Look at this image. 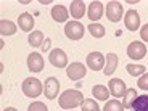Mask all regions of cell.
Here are the masks:
<instances>
[{
  "label": "cell",
  "instance_id": "25",
  "mask_svg": "<svg viewBox=\"0 0 148 111\" xmlns=\"http://www.w3.org/2000/svg\"><path fill=\"white\" fill-rule=\"evenodd\" d=\"M81 106H82V111H100V106H98V103H97L93 98L84 100V103H82Z\"/></svg>",
  "mask_w": 148,
  "mask_h": 111
},
{
  "label": "cell",
  "instance_id": "31",
  "mask_svg": "<svg viewBox=\"0 0 148 111\" xmlns=\"http://www.w3.org/2000/svg\"><path fill=\"white\" fill-rule=\"evenodd\" d=\"M3 111H18V110H16V108H11V106H10V108H5Z\"/></svg>",
  "mask_w": 148,
  "mask_h": 111
},
{
  "label": "cell",
  "instance_id": "4",
  "mask_svg": "<svg viewBox=\"0 0 148 111\" xmlns=\"http://www.w3.org/2000/svg\"><path fill=\"white\" fill-rule=\"evenodd\" d=\"M106 18L110 19L111 23H119L122 19V13H124V8L119 2L113 0V2H108L106 5Z\"/></svg>",
  "mask_w": 148,
  "mask_h": 111
},
{
  "label": "cell",
  "instance_id": "29",
  "mask_svg": "<svg viewBox=\"0 0 148 111\" xmlns=\"http://www.w3.org/2000/svg\"><path fill=\"white\" fill-rule=\"evenodd\" d=\"M140 37H142L143 42H148V24H145V26L140 29Z\"/></svg>",
  "mask_w": 148,
  "mask_h": 111
},
{
  "label": "cell",
  "instance_id": "21",
  "mask_svg": "<svg viewBox=\"0 0 148 111\" xmlns=\"http://www.w3.org/2000/svg\"><path fill=\"white\" fill-rule=\"evenodd\" d=\"M130 110L132 111H148V95H138Z\"/></svg>",
  "mask_w": 148,
  "mask_h": 111
},
{
  "label": "cell",
  "instance_id": "17",
  "mask_svg": "<svg viewBox=\"0 0 148 111\" xmlns=\"http://www.w3.org/2000/svg\"><path fill=\"white\" fill-rule=\"evenodd\" d=\"M118 55L116 53H108L106 55V63H105V69H103V74L105 76H111L114 74L116 68H118Z\"/></svg>",
  "mask_w": 148,
  "mask_h": 111
},
{
  "label": "cell",
  "instance_id": "12",
  "mask_svg": "<svg viewBox=\"0 0 148 111\" xmlns=\"http://www.w3.org/2000/svg\"><path fill=\"white\" fill-rule=\"evenodd\" d=\"M27 68H29L31 73H40L44 69V58H42L40 53L32 52L27 56Z\"/></svg>",
  "mask_w": 148,
  "mask_h": 111
},
{
  "label": "cell",
  "instance_id": "23",
  "mask_svg": "<svg viewBox=\"0 0 148 111\" xmlns=\"http://www.w3.org/2000/svg\"><path fill=\"white\" fill-rule=\"evenodd\" d=\"M137 90L135 89H127L126 95L122 97L124 98V101H122V105H124V108H132L134 101H135V98H137Z\"/></svg>",
  "mask_w": 148,
  "mask_h": 111
},
{
  "label": "cell",
  "instance_id": "28",
  "mask_svg": "<svg viewBox=\"0 0 148 111\" xmlns=\"http://www.w3.org/2000/svg\"><path fill=\"white\" fill-rule=\"evenodd\" d=\"M137 85L142 90H148V73H145L143 76H140L137 81Z\"/></svg>",
  "mask_w": 148,
  "mask_h": 111
},
{
  "label": "cell",
  "instance_id": "30",
  "mask_svg": "<svg viewBox=\"0 0 148 111\" xmlns=\"http://www.w3.org/2000/svg\"><path fill=\"white\" fill-rule=\"evenodd\" d=\"M50 44H52V40L48 39V37H45V40H44V44H42V52H48L50 50Z\"/></svg>",
  "mask_w": 148,
  "mask_h": 111
},
{
  "label": "cell",
  "instance_id": "18",
  "mask_svg": "<svg viewBox=\"0 0 148 111\" xmlns=\"http://www.w3.org/2000/svg\"><path fill=\"white\" fill-rule=\"evenodd\" d=\"M92 95L97 100H108L110 89L105 87V85H101V84H97V85H93V89H92Z\"/></svg>",
  "mask_w": 148,
  "mask_h": 111
},
{
  "label": "cell",
  "instance_id": "7",
  "mask_svg": "<svg viewBox=\"0 0 148 111\" xmlns=\"http://www.w3.org/2000/svg\"><path fill=\"white\" fill-rule=\"evenodd\" d=\"M58 92H60V81L53 76L45 81V87H44V93H45V98L48 100H55L58 97Z\"/></svg>",
  "mask_w": 148,
  "mask_h": 111
},
{
  "label": "cell",
  "instance_id": "6",
  "mask_svg": "<svg viewBox=\"0 0 148 111\" xmlns=\"http://www.w3.org/2000/svg\"><path fill=\"white\" fill-rule=\"evenodd\" d=\"M66 74L71 81H81L82 77H85V74H87V68L82 63L76 61V63H71L66 68Z\"/></svg>",
  "mask_w": 148,
  "mask_h": 111
},
{
  "label": "cell",
  "instance_id": "3",
  "mask_svg": "<svg viewBox=\"0 0 148 111\" xmlns=\"http://www.w3.org/2000/svg\"><path fill=\"white\" fill-rule=\"evenodd\" d=\"M84 24L79 21H68L64 26V34L71 40H79L84 37Z\"/></svg>",
  "mask_w": 148,
  "mask_h": 111
},
{
  "label": "cell",
  "instance_id": "14",
  "mask_svg": "<svg viewBox=\"0 0 148 111\" xmlns=\"http://www.w3.org/2000/svg\"><path fill=\"white\" fill-rule=\"evenodd\" d=\"M52 18L56 23H64L69 18V11H68V8L64 5H55L52 8Z\"/></svg>",
  "mask_w": 148,
  "mask_h": 111
},
{
  "label": "cell",
  "instance_id": "5",
  "mask_svg": "<svg viewBox=\"0 0 148 111\" xmlns=\"http://www.w3.org/2000/svg\"><path fill=\"white\" fill-rule=\"evenodd\" d=\"M87 61V66L93 71H100V69H105V63H106V56L100 52H92L87 55L85 58Z\"/></svg>",
  "mask_w": 148,
  "mask_h": 111
},
{
  "label": "cell",
  "instance_id": "1",
  "mask_svg": "<svg viewBox=\"0 0 148 111\" xmlns=\"http://www.w3.org/2000/svg\"><path fill=\"white\" fill-rule=\"evenodd\" d=\"M60 106L63 110H73V108L79 106V105L84 103V93L81 90H64L61 95H60L58 100Z\"/></svg>",
  "mask_w": 148,
  "mask_h": 111
},
{
  "label": "cell",
  "instance_id": "24",
  "mask_svg": "<svg viewBox=\"0 0 148 111\" xmlns=\"http://www.w3.org/2000/svg\"><path fill=\"white\" fill-rule=\"evenodd\" d=\"M126 69H127V73L130 74V76H142V74L147 71V68L143 66V64H127L126 66Z\"/></svg>",
  "mask_w": 148,
  "mask_h": 111
},
{
  "label": "cell",
  "instance_id": "15",
  "mask_svg": "<svg viewBox=\"0 0 148 111\" xmlns=\"http://www.w3.org/2000/svg\"><path fill=\"white\" fill-rule=\"evenodd\" d=\"M103 10L105 8L101 5V2H92L87 8V15H89L90 21H98L103 16Z\"/></svg>",
  "mask_w": 148,
  "mask_h": 111
},
{
  "label": "cell",
  "instance_id": "11",
  "mask_svg": "<svg viewBox=\"0 0 148 111\" xmlns=\"http://www.w3.org/2000/svg\"><path fill=\"white\" fill-rule=\"evenodd\" d=\"M127 92V87H126V82L122 79H118V77H113L110 81V93L114 98H119V97H124Z\"/></svg>",
  "mask_w": 148,
  "mask_h": 111
},
{
  "label": "cell",
  "instance_id": "22",
  "mask_svg": "<svg viewBox=\"0 0 148 111\" xmlns=\"http://www.w3.org/2000/svg\"><path fill=\"white\" fill-rule=\"evenodd\" d=\"M87 29H89V32L92 34L95 39H101V37L105 36V27H103V24H100V23H90Z\"/></svg>",
  "mask_w": 148,
  "mask_h": 111
},
{
  "label": "cell",
  "instance_id": "13",
  "mask_svg": "<svg viewBox=\"0 0 148 111\" xmlns=\"http://www.w3.org/2000/svg\"><path fill=\"white\" fill-rule=\"evenodd\" d=\"M34 24H36L34 16L31 15V13H27V11H24V13H21V15L18 16V26H19V29L24 31V32H32Z\"/></svg>",
  "mask_w": 148,
  "mask_h": 111
},
{
  "label": "cell",
  "instance_id": "9",
  "mask_svg": "<svg viewBox=\"0 0 148 111\" xmlns=\"http://www.w3.org/2000/svg\"><path fill=\"white\" fill-rule=\"evenodd\" d=\"M147 55V47H145L142 42H130L129 47H127V56L130 60H142Z\"/></svg>",
  "mask_w": 148,
  "mask_h": 111
},
{
  "label": "cell",
  "instance_id": "16",
  "mask_svg": "<svg viewBox=\"0 0 148 111\" xmlns=\"http://www.w3.org/2000/svg\"><path fill=\"white\" fill-rule=\"evenodd\" d=\"M85 3L82 2V0H74V2H71V8H69V11H71V16H73L74 19H81V18H84V15H85Z\"/></svg>",
  "mask_w": 148,
  "mask_h": 111
},
{
  "label": "cell",
  "instance_id": "8",
  "mask_svg": "<svg viewBox=\"0 0 148 111\" xmlns=\"http://www.w3.org/2000/svg\"><path fill=\"white\" fill-rule=\"evenodd\" d=\"M48 60H50V63L55 68H66L68 66V55L61 50V48L52 50L50 55H48Z\"/></svg>",
  "mask_w": 148,
  "mask_h": 111
},
{
  "label": "cell",
  "instance_id": "26",
  "mask_svg": "<svg viewBox=\"0 0 148 111\" xmlns=\"http://www.w3.org/2000/svg\"><path fill=\"white\" fill-rule=\"evenodd\" d=\"M122 110H124V105L118 100L106 101V105H105V108H103V111H122Z\"/></svg>",
  "mask_w": 148,
  "mask_h": 111
},
{
  "label": "cell",
  "instance_id": "19",
  "mask_svg": "<svg viewBox=\"0 0 148 111\" xmlns=\"http://www.w3.org/2000/svg\"><path fill=\"white\" fill-rule=\"evenodd\" d=\"M16 32V24L8 19H0V34L2 36H13Z\"/></svg>",
  "mask_w": 148,
  "mask_h": 111
},
{
  "label": "cell",
  "instance_id": "10",
  "mask_svg": "<svg viewBox=\"0 0 148 111\" xmlns=\"http://www.w3.org/2000/svg\"><path fill=\"white\" fill-rule=\"evenodd\" d=\"M124 26L129 31H132V32H135L140 27V16H138V13L135 10L126 11V15H124Z\"/></svg>",
  "mask_w": 148,
  "mask_h": 111
},
{
  "label": "cell",
  "instance_id": "27",
  "mask_svg": "<svg viewBox=\"0 0 148 111\" xmlns=\"http://www.w3.org/2000/svg\"><path fill=\"white\" fill-rule=\"evenodd\" d=\"M27 111H48V108L45 106V103H42V101H32V103L27 106Z\"/></svg>",
  "mask_w": 148,
  "mask_h": 111
},
{
  "label": "cell",
  "instance_id": "20",
  "mask_svg": "<svg viewBox=\"0 0 148 111\" xmlns=\"http://www.w3.org/2000/svg\"><path fill=\"white\" fill-rule=\"evenodd\" d=\"M44 40H45V37H44V32H42V31H32V32L27 36V42H29L32 47H42Z\"/></svg>",
  "mask_w": 148,
  "mask_h": 111
},
{
  "label": "cell",
  "instance_id": "2",
  "mask_svg": "<svg viewBox=\"0 0 148 111\" xmlns=\"http://www.w3.org/2000/svg\"><path fill=\"white\" fill-rule=\"evenodd\" d=\"M21 89H23V93L29 98H37L44 92V87H42V82L39 81L37 77H27L23 81L21 84Z\"/></svg>",
  "mask_w": 148,
  "mask_h": 111
}]
</instances>
